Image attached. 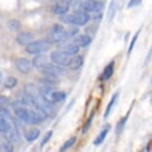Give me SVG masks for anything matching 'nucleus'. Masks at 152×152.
Segmentation results:
<instances>
[{
	"label": "nucleus",
	"instance_id": "nucleus-13",
	"mask_svg": "<svg viewBox=\"0 0 152 152\" xmlns=\"http://www.w3.org/2000/svg\"><path fill=\"white\" fill-rule=\"evenodd\" d=\"M113 72H114V62H110L107 66H105V68L102 71V75H100V80L104 82L110 80L113 77Z\"/></svg>",
	"mask_w": 152,
	"mask_h": 152
},
{
	"label": "nucleus",
	"instance_id": "nucleus-30",
	"mask_svg": "<svg viewBox=\"0 0 152 152\" xmlns=\"http://www.w3.org/2000/svg\"><path fill=\"white\" fill-rule=\"evenodd\" d=\"M65 28L60 24H54L52 28H51V33H55V32H60V31L64 30Z\"/></svg>",
	"mask_w": 152,
	"mask_h": 152
},
{
	"label": "nucleus",
	"instance_id": "nucleus-23",
	"mask_svg": "<svg viewBox=\"0 0 152 152\" xmlns=\"http://www.w3.org/2000/svg\"><path fill=\"white\" fill-rule=\"evenodd\" d=\"M77 141V137H71V138H69L67 141H66L64 144L61 146V148H60V151H66L67 149L71 148L72 146H73L75 143Z\"/></svg>",
	"mask_w": 152,
	"mask_h": 152
},
{
	"label": "nucleus",
	"instance_id": "nucleus-12",
	"mask_svg": "<svg viewBox=\"0 0 152 152\" xmlns=\"http://www.w3.org/2000/svg\"><path fill=\"white\" fill-rule=\"evenodd\" d=\"M79 50H80V47L78 45L75 44V43H68V44H65L64 46H62V49H61L62 52L68 54V55H70V56L77 55V54L79 53Z\"/></svg>",
	"mask_w": 152,
	"mask_h": 152
},
{
	"label": "nucleus",
	"instance_id": "nucleus-18",
	"mask_svg": "<svg viewBox=\"0 0 152 152\" xmlns=\"http://www.w3.org/2000/svg\"><path fill=\"white\" fill-rule=\"evenodd\" d=\"M40 130L39 129H36V128H34V129H31L29 131H27L26 133H25V139L27 140L28 142H32V141H35V140L38 138L40 136Z\"/></svg>",
	"mask_w": 152,
	"mask_h": 152
},
{
	"label": "nucleus",
	"instance_id": "nucleus-20",
	"mask_svg": "<svg viewBox=\"0 0 152 152\" xmlns=\"http://www.w3.org/2000/svg\"><path fill=\"white\" fill-rule=\"evenodd\" d=\"M20 27H21V23H20L17 19H11L9 22H8V28L13 31V32H17Z\"/></svg>",
	"mask_w": 152,
	"mask_h": 152
},
{
	"label": "nucleus",
	"instance_id": "nucleus-3",
	"mask_svg": "<svg viewBox=\"0 0 152 152\" xmlns=\"http://www.w3.org/2000/svg\"><path fill=\"white\" fill-rule=\"evenodd\" d=\"M104 7V3L99 0H86L84 2H80V10L86 11L88 13H99Z\"/></svg>",
	"mask_w": 152,
	"mask_h": 152
},
{
	"label": "nucleus",
	"instance_id": "nucleus-1",
	"mask_svg": "<svg viewBox=\"0 0 152 152\" xmlns=\"http://www.w3.org/2000/svg\"><path fill=\"white\" fill-rule=\"evenodd\" d=\"M90 19V14L83 10L75 11V12L69 14L67 13L64 14V15H61V17H60V20L63 23L74 25V26H85L86 24H88Z\"/></svg>",
	"mask_w": 152,
	"mask_h": 152
},
{
	"label": "nucleus",
	"instance_id": "nucleus-9",
	"mask_svg": "<svg viewBox=\"0 0 152 152\" xmlns=\"http://www.w3.org/2000/svg\"><path fill=\"white\" fill-rule=\"evenodd\" d=\"M110 124H105L104 127H102V129L100 130L99 135L94 138V144L96 146H99V145L102 144V143L104 141V139L107 138V136L108 132H110Z\"/></svg>",
	"mask_w": 152,
	"mask_h": 152
},
{
	"label": "nucleus",
	"instance_id": "nucleus-28",
	"mask_svg": "<svg viewBox=\"0 0 152 152\" xmlns=\"http://www.w3.org/2000/svg\"><path fill=\"white\" fill-rule=\"evenodd\" d=\"M10 102L6 96H0V107H9Z\"/></svg>",
	"mask_w": 152,
	"mask_h": 152
},
{
	"label": "nucleus",
	"instance_id": "nucleus-26",
	"mask_svg": "<svg viewBox=\"0 0 152 152\" xmlns=\"http://www.w3.org/2000/svg\"><path fill=\"white\" fill-rule=\"evenodd\" d=\"M0 118H3V119L11 118L10 113L6 110V107H0Z\"/></svg>",
	"mask_w": 152,
	"mask_h": 152
},
{
	"label": "nucleus",
	"instance_id": "nucleus-10",
	"mask_svg": "<svg viewBox=\"0 0 152 152\" xmlns=\"http://www.w3.org/2000/svg\"><path fill=\"white\" fill-rule=\"evenodd\" d=\"M50 61H49V58L47 56H45V55H41V54H38L35 58L33 59V62H32V64L33 66L35 68L37 69H40V68H42V67H44V66L46 65H48V64H50Z\"/></svg>",
	"mask_w": 152,
	"mask_h": 152
},
{
	"label": "nucleus",
	"instance_id": "nucleus-5",
	"mask_svg": "<svg viewBox=\"0 0 152 152\" xmlns=\"http://www.w3.org/2000/svg\"><path fill=\"white\" fill-rule=\"evenodd\" d=\"M50 58H51V62L54 63V64L59 66H64V67L65 66L68 67L71 60L70 55L62 52V51H54V52L51 53Z\"/></svg>",
	"mask_w": 152,
	"mask_h": 152
},
{
	"label": "nucleus",
	"instance_id": "nucleus-2",
	"mask_svg": "<svg viewBox=\"0 0 152 152\" xmlns=\"http://www.w3.org/2000/svg\"><path fill=\"white\" fill-rule=\"evenodd\" d=\"M53 43L48 40H38L35 42H31L26 46V52L31 55L46 53L52 48Z\"/></svg>",
	"mask_w": 152,
	"mask_h": 152
},
{
	"label": "nucleus",
	"instance_id": "nucleus-24",
	"mask_svg": "<svg viewBox=\"0 0 152 152\" xmlns=\"http://www.w3.org/2000/svg\"><path fill=\"white\" fill-rule=\"evenodd\" d=\"M140 31L141 30H138L137 32L134 34V36H133V38L132 40H131V42H130V44H129V47H128V52H127V55L129 56L131 53H132V51H133V48H134V46H135V43L137 41V39H138V35H139V33H140Z\"/></svg>",
	"mask_w": 152,
	"mask_h": 152
},
{
	"label": "nucleus",
	"instance_id": "nucleus-25",
	"mask_svg": "<svg viewBox=\"0 0 152 152\" xmlns=\"http://www.w3.org/2000/svg\"><path fill=\"white\" fill-rule=\"evenodd\" d=\"M94 113H93L91 114V116L87 119V121H86L85 125H84V127H83V133H86V132H87V131L88 130V128L91 127V122H93V119H94Z\"/></svg>",
	"mask_w": 152,
	"mask_h": 152
},
{
	"label": "nucleus",
	"instance_id": "nucleus-11",
	"mask_svg": "<svg viewBox=\"0 0 152 152\" xmlns=\"http://www.w3.org/2000/svg\"><path fill=\"white\" fill-rule=\"evenodd\" d=\"M84 64V58L83 56H75L73 58H71L70 63L68 65V68L72 71H76L79 70Z\"/></svg>",
	"mask_w": 152,
	"mask_h": 152
},
{
	"label": "nucleus",
	"instance_id": "nucleus-16",
	"mask_svg": "<svg viewBox=\"0 0 152 152\" xmlns=\"http://www.w3.org/2000/svg\"><path fill=\"white\" fill-rule=\"evenodd\" d=\"M118 93H116V94H114L113 96H111V99L110 100V102L107 104V107H105V110H104V119H107L108 116H110V114L111 113V110L114 107V104H115V102H116V100H117V97H118Z\"/></svg>",
	"mask_w": 152,
	"mask_h": 152
},
{
	"label": "nucleus",
	"instance_id": "nucleus-21",
	"mask_svg": "<svg viewBox=\"0 0 152 152\" xmlns=\"http://www.w3.org/2000/svg\"><path fill=\"white\" fill-rule=\"evenodd\" d=\"M116 14V3L114 1H111V3L110 5V8H108V12H107V19L111 21L114 16Z\"/></svg>",
	"mask_w": 152,
	"mask_h": 152
},
{
	"label": "nucleus",
	"instance_id": "nucleus-31",
	"mask_svg": "<svg viewBox=\"0 0 152 152\" xmlns=\"http://www.w3.org/2000/svg\"><path fill=\"white\" fill-rule=\"evenodd\" d=\"M2 80H3V76H2V73H0V83L2 82Z\"/></svg>",
	"mask_w": 152,
	"mask_h": 152
},
{
	"label": "nucleus",
	"instance_id": "nucleus-4",
	"mask_svg": "<svg viewBox=\"0 0 152 152\" xmlns=\"http://www.w3.org/2000/svg\"><path fill=\"white\" fill-rule=\"evenodd\" d=\"M38 70L44 76H53V77H58V78L61 76H64L66 74V71L63 68H61V66L53 65L52 63L38 69Z\"/></svg>",
	"mask_w": 152,
	"mask_h": 152
},
{
	"label": "nucleus",
	"instance_id": "nucleus-22",
	"mask_svg": "<svg viewBox=\"0 0 152 152\" xmlns=\"http://www.w3.org/2000/svg\"><path fill=\"white\" fill-rule=\"evenodd\" d=\"M17 83H18V81H17L16 78H14V77H8L4 82V87L7 88H13L16 87Z\"/></svg>",
	"mask_w": 152,
	"mask_h": 152
},
{
	"label": "nucleus",
	"instance_id": "nucleus-8",
	"mask_svg": "<svg viewBox=\"0 0 152 152\" xmlns=\"http://www.w3.org/2000/svg\"><path fill=\"white\" fill-rule=\"evenodd\" d=\"M70 10V4L68 2H62V3H57L52 7V13L57 14V15H64V14H67Z\"/></svg>",
	"mask_w": 152,
	"mask_h": 152
},
{
	"label": "nucleus",
	"instance_id": "nucleus-14",
	"mask_svg": "<svg viewBox=\"0 0 152 152\" xmlns=\"http://www.w3.org/2000/svg\"><path fill=\"white\" fill-rule=\"evenodd\" d=\"M91 38L88 35H79L74 38L73 43L78 45L79 47H87L91 44Z\"/></svg>",
	"mask_w": 152,
	"mask_h": 152
},
{
	"label": "nucleus",
	"instance_id": "nucleus-19",
	"mask_svg": "<svg viewBox=\"0 0 152 152\" xmlns=\"http://www.w3.org/2000/svg\"><path fill=\"white\" fill-rule=\"evenodd\" d=\"M11 130V125L8 119L0 118V133H6Z\"/></svg>",
	"mask_w": 152,
	"mask_h": 152
},
{
	"label": "nucleus",
	"instance_id": "nucleus-27",
	"mask_svg": "<svg viewBox=\"0 0 152 152\" xmlns=\"http://www.w3.org/2000/svg\"><path fill=\"white\" fill-rule=\"evenodd\" d=\"M52 136H53V130H49L48 132L45 134L44 138L42 139V141H41V147H43V146H44L46 143L49 141V140L52 138Z\"/></svg>",
	"mask_w": 152,
	"mask_h": 152
},
{
	"label": "nucleus",
	"instance_id": "nucleus-29",
	"mask_svg": "<svg viewBox=\"0 0 152 152\" xmlns=\"http://www.w3.org/2000/svg\"><path fill=\"white\" fill-rule=\"evenodd\" d=\"M142 0H129L127 4V7L128 8H132V7H135V6H138V5L141 4Z\"/></svg>",
	"mask_w": 152,
	"mask_h": 152
},
{
	"label": "nucleus",
	"instance_id": "nucleus-17",
	"mask_svg": "<svg viewBox=\"0 0 152 152\" xmlns=\"http://www.w3.org/2000/svg\"><path fill=\"white\" fill-rule=\"evenodd\" d=\"M127 118H128V113L126 114L125 116L121 117V118L119 119V121L116 123V125H115V134H116V135H120L122 131L124 130V127H125L126 121H127Z\"/></svg>",
	"mask_w": 152,
	"mask_h": 152
},
{
	"label": "nucleus",
	"instance_id": "nucleus-6",
	"mask_svg": "<svg viewBox=\"0 0 152 152\" xmlns=\"http://www.w3.org/2000/svg\"><path fill=\"white\" fill-rule=\"evenodd\" d=\"M15 67L20 72L21 74L26 75L31 71V68H32V64L28 59L26 58H18L16 59L15 61Z\"/></svg>",
	"mask_w": 152,
	"mask_h": 152
},
{
	"label": "nucleus",
	"instance_id": "nucleus-15",
	"mask_svg": "<svg viewBox=\"0 0 152 152\" xmlns=\"http://www.w3.org/2000/svg\"><path fill=\"white\" fill-rule=\"evenodd\" d=\"M34 38V36L32 35L31 33H28V32H23V33H20L18 36H17V42H18L19 45H28L29 43L32 42V40Z\"/></svg>",
	"mask_w": 152,
	"mask_h": 152
},
{
	"label": "nucleus",
	"instance_id": "nucleus-7",
	"mask_svg": "<svg viewBox=\"0 0 152 152\" xmlns=\"http://www.w3.org/2000/svg\"><path fill=\"white\" fill-rule=\"evenodd\" d=\"M39 82L42 85L43 88H54L59 85L58 77H53V76H44L43 78L40 79Z\"/></svg>",
	"mask_w": 152,
	"mask_h": 152
}]
</instances>
